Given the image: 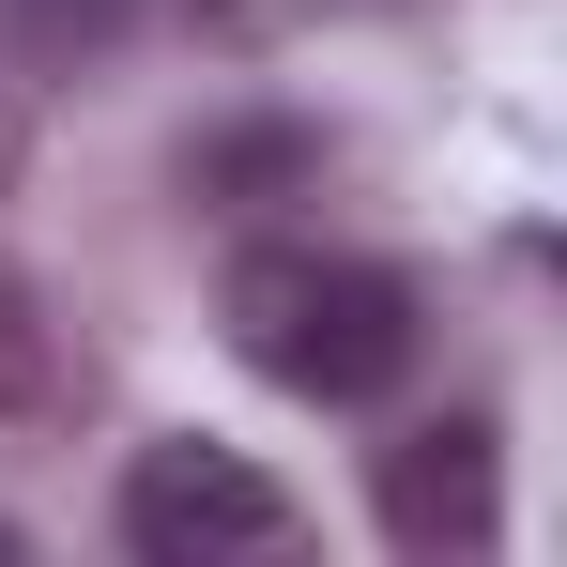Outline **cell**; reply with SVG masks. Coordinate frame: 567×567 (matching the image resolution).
Masks as SVG:
<instances>
[{"instance_id":"6da1fadb","label":"cell","mask_w":567,"mask_h":567,"mask_svg":"<svg viewBox=\"0 0 567 567\" xmlns=\"http://www.w3.org/2000/svg\"><path fill=\"white\" fill-rule=\"evenodd\" d=\"M215 307H230V353L277 383V399H322V414H369L383 383L430 353L414 277H399V261H369V246H307V230L246 246Z\"/></svg>"},{"instance_id":"7a4b0ae2","label":"cell","mask_w":567,"mask_h":567,"mask_svg":"<svg viewBox=\"0 0 567 567\" xmlns=\"http://www.w3.org/2000/svg\"><path fill=\"white\" fill-rule=\"evenodd\" d=\"M291 537H307V506H291L246 445L169 430V445L123 461V553L138 567H246V553H291Z\"/></svg>"},{"instance_id":"3957f363","label":"cell","mask_w":567,"mask_h":567,"mask_svg":"<svg viewBox=\"0 0 567 567\" xmlns=\"http://www.w3.org/2000/svg\"><path fill=\"white\" fill-rule=\"evenodd\" d=\"M369 506H383V537L414 567H461L506 537V461H491V414H430V430H399L369 461Z\"/></svg>"},{"instance_id":"277c9868","label":"cell","mask_w":567,"mask_h":567,"mask_svg":"<svg viewBox=\"0 0 567 567\" xmlns=\"http://www.w3.org/2000/svg\"><path fill=\"white\" fill-rule=\"evenodd\" d=\"M322 169H338V138H322L307 107H230V123H199V138H185V199H215V215L322 199Z\"/></svg>"},{"instance_id":"5b68a950","label":"cell","mask_w":567,"mask_h":567,"mask_svg":"<svg viewBox=\"0 0 567 567\" xmlns=\"http://www.w3.org/2000/svg\"><path fill=\"white\" fill-rule=\"evenodd\" d=\"M138 16L154 0H0V62L16 78H107L138 47Z\"/></svg>"},{"instance_id":"8992f818","label":"cell","mask_w":567,"mask_h":567,"mask_svg":"<svg viewBox=\"0 0 567 567\" xmlns=\"http://www.w3.org/2000/svg\"><path fill=\"white\" fill-rule=\"evenodd\" d=\"M62 399H78V338L47 322V291L0 261V430H47Z\"/></svg>"},{"instance_id":"52a82bcc","label":"cell","mask_w":567,"mask_h":567,"mask_svg":"<svg viewBox=\"0 0 567 567\" xmlns=\"http://www.w3.org/2000/svg\"><path fill=\"white\" fill-rule=\"evenodd\" d=\"M215 47H277V31H322V16H399V0H185Z\"/></svg>"},{"instance_id":"ba28073f","label":"cell","mask_w":567,"mask_h":567,"mask_svg":"<svg viewBox=\"0 0 567 567\" xmlns=\"http://www.w3.org/2000/svg\"><path fill=\"white\" fill-rule=\"evenodd\" d=\"M0 185H16V123H0Z\"/></svg>"},{"instance_id":"9c48e42d","label":"cell","mask_w":567,"mask_h":567,"mask_svg":"<svg viewBox=\"0 0 567 567\" xmlns=\"http://www.w3.org/2000/svg\"><path fill=\"white\" fill-rule=\"evenodd\" d=\"M16 553H31V537H16V522H0V567H16Z\"/></svg>"}]
</instances>
